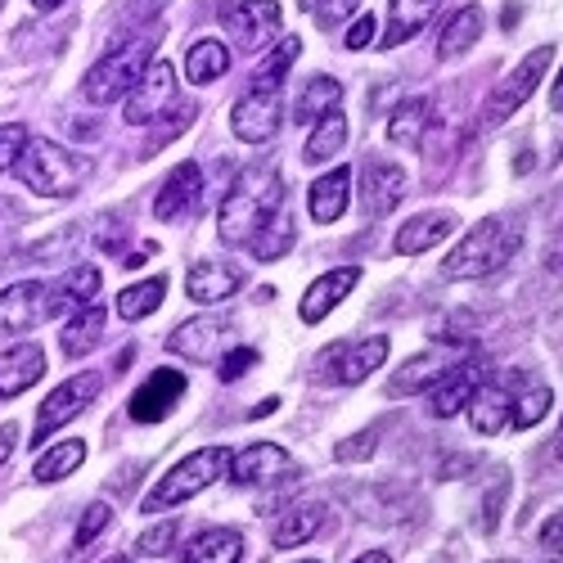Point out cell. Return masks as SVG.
Listing matches in <instances>:
<instances>
[{
	"instance_id": "cell-1",
	"label": "cell",
	"mask_w": 563,
	"mask_h": 563,
	"mask_svg": "<svg viewBox=\"0 0 563 563\" xmlns=\"http://www.w3.org/2000/svg\"><path fill=\"white\" fill-rule=\"evenodd\" d=\"M302 55V41L289 36L279 41L271 59L253 73L249 90L240 100H234L230 109V131L244 140V145H266V140H275L279 122H285V77H289V64Z\"/></svg>"
},
{
	"instance_id": "cell-2",
	"label": "cell",
	"mask_w": 563,
	"mask_h": 563,
	"mask_svg": "<svg viewBox=\"0 0 563 563\" xmlns=\"http://www.w3.org/2000/svg\"><path fill=\"white\" fill-rule=\"evenodd\" d=\"M289 203V190L285 180H279L275 167H249L240 172V180L230 185V195L217 212V234L225 249H249L253 234Z\"/></svg>"
},
{
	"instance_id": "cell-3",
	"label": "cell",
	"mask_w": 563,
	"mask_h": 563,
	"mask_svg": "<svg viewBox=\"0 0 563 563\" xmlns=\"http://www.w3.org/2000/svg\"><path fill=\"white\" fill-rule=\"evenodd\" d=\"M523 244V225L519 217H483L478 225H468V234L446 253L442 279H483L496 275Z\"/></svg>"
},
{
	"instance_id": "cell-4",
	"label": "cell",
	"mask_w": 563,
	"mask_h": 563,
	"mask_svg": "<svg viewBox=\"0 0 563 563\" xmlns=\"http://www.w3.org/2000/svg\"><path fill=\"white\" fill-rule=\"evenodd\" d=\"M14 167H19V180L41 199H68L77 185L96 172V163L86 154H73L64 145H55V140H27V150Z\"/></svg>"
},
{
	"instance_id": "cell-5",
	"label": "cell",
	"mask_w": 563,
	"mask_h": 563,
	"mask_svg": "<svg viewBox=\"0 0 563 563\" xmlns=\"http://www.w3.org/2000/svg\"><path fill=\"white\" fill-rule=\"evenodd\" d=\"M154 51H158V27H150V32L131 36L126 45H118V51H109V55H104L96 68L86 73V81H81V96H86L90 104H113V100L131 96L135 81L145 77V68L154 64Z\"/></svg>"
},
{
	"instance_id": "cell-6",
	"label": "cell",
	"mask_w": 563,
	"mask_h": 563,
	"mask_svg": "<svg viewBox=\"0 0 563 563\" xmlns=\"http://www.w3.org/2000/svg\"><path fill=\"white\" fill-rule=\"evenodd\" d=\"M225 474H230V451L225 446H203L195 455H185L180 464H172L140 509H145V514H163L172 505H185V500H195L199 492H208Z\"/></svg>"
},
{
	"instance_id": "cell-7",
	"label": "cell",
	"mask_w": 563,
	"mask_h": 563,
	"mask_svg": "<svg viewBox=\"0 0 563 563\" xmlns=\"http://www.w3.org/2000/svg\"><path fill=\"white\" fill-rule=\"evenodd\" d=\"M554 64V45H537V51H528L519 59V68L505 73L496 86H492V96L483 100V126H500L505 118H514L528 100H532V90L541 86V77L550 73Z\"/></svg>"
},
{
	"instance_id": "cell-8",
	"label": "cell",
	"mask_w": 563,
	"mask_h": 563,
	"mask_svg": "<svg viewBox=\"0 0 563 563\" xmlns=\"http://www.w3.org/2000/svg\"><path fill=\"white\" fill-rule=\"evenodd\" d=\"M100 388H104V374H96V369H81V374H73V379H64L51 397L41 401V410H36V433H32V446H36V442H45L55 429L73 424V419L100 397Z\"/></svg>"
},
{
	"instance_id": "cell-9",
	"label": "cell",
	"mask_w": 563,
	"mask_h": 563,
	"mask_svg": "<svg viewBox=\"0 0 563 563\" xmlns=\"http://www.w3.org/2000/svg\"><path fill=\"white\" fill-rule=\"evenodd\" d=\"M176 96H180L176 90V68L154 59L145 68V77L135 81V90L126 96V122L131 126H158L167 113H176V104H180Z\"/></svg>"
},
{
	"instance_id": "cell-10",
	"label": "cell",
	"mask_w": 563,
	"mask_h": 563,
	"mask_svg": "<svg viewBox=\"0 0 563 563\" xmlns=\"http://www.w3.org/2000/svg\"><path fill=\"white\" fill-rule=\"evenodd\" d=\"M528 369H509L500 379H483L478 393L468 397V424H474L483 438H496L505 429H514V393H519Z\"/></svg>"
},
{
	"instance_id": "cell-11",
	"label": "cell",
	"mask_w": 563,
	"mask_h": 563,
	"mask_svg": "<svg viewBox=\"0 0 563 563\" xmlns=\"http://www.w3.org/2000/svg\"><path fill=\"white\" fill-rule=\"evenodd\" d=\"M279 23H285V10H279V0H240V5H230L221 14V27L225 36H234L240 51H266V45L279 36Z\"/></svg>"
},
{
	"instance_id": "cell-12",
	"label": "cell",
	"mask_w": 563,
	"mask_h": 563,
	"mask_svg": "<svg viewBox=\"0 0 563 563\" xmlns=\"http://www.w3.org/2000/svg\"><path fill=\"white\" fill-rule=\"evenodd\" d=\"M320 361H324L320 374H324L330 384L356 388V384H365L369 374L388 361V339H384V334H374V339H361V343H334Z\"/></svg>"
},
{
	"instance_id": "cell-13",
	"label": "cell",
	"mask_w": 563,
	"mask_h": 563,
	"mask_svg": "<svg viewBox=\"0 0 563 563\" xmlns=\"http://www.w3.org/2000/svg\"><path fill=\"white\" fill-rule=\"evenodd\" d=\"M45 316H55V294L41 279H23V285L0 289V334H27Z\"/></svg>"
},
{
	"instance_id": "cell-14",
	"label": "cell",
	"mask_w": 563,
	"mask_h": 563,
	"mask_svg": "<svg viewBox=\"0 0 563 563\" xmlns=\"http://www.w3.org/2000/svg\"><path fill=\"white\" fill-rule=\"evenodd\" d=\"M294 474V460L285 446H275V442H253L249 451L240 455H230V483L234 487H271V483H285Z\"/></svg>"
},
{
	"instance_id": "cell-15",
	"label": "cell",
	"mask_w": 563,
	"mask_h": 563,
	"mask_svg": "<svg viewBox=\"0 0 563 563\" xmlns=\"http://www.w3.org/2000/svg\"><path fill=\"white\" fill-rule=\"evenodd\" d=\"M185 388H190V384H185L180 369H172V365L154 369L150 379L140 384V393L131 397V419H135V424H158V419H167L180 406Z\"/></svg>"
},
{
	"instance_id": "cell-16",
	"label": "cell",
	"mask_w": 563,
	"mask_h": 563,
	"mask_svg": "<svg viewBox=\"0 0 563 563\" xmlns=\"http://www.w3.org/2000/svg\"><path fill=\"white\" fill-rule=\"evenodd\" d=\"M487 379V361H455L442 379L429 388L433 397H429V406H433V415L438 419H451V415H460L464 406H468V397L478 393V384Z\"/></svg>"
},
{
	"instance_id": "cell-17",
	"label": "cell",
	"mask_w": 563,
	"mask_h": 563,
	"mask_svg": "<svg viewBox=\"0 0 563 563\" xmlns=\"http://www.w3.org/2000/svg\"><path fill=\"white\" fill-rule=\"evenodd\" d=\"M225 334H230V320H221V316H195V320H185L180 330H172L167 347L176 356H185V361L212 365L217 352H221V343H225Z\"/></svg>"
},
{
	"instance_id": "cell-18",
	"label": "cell",
	"mask_w": 563,
	"mask_h": 563,
	"mask_svg": "<svg viewBox=\"0 0 563 563\" xmlns=\"http://www.w3.org/2000/svg\"><path fill=\"white\" fill-rule=\"evenodd\" d=\"M401 199H406V172L397 163L369 158L361 167V203H365V212L369 217H388Z\"/></svg>"
},
{
	"instance_id": "cell-19",
	"label": "cell",
	"mask_w": 563,
	"mask_h": 563,
	"mask_svg": "<svg viewBox=\"0 0 563 563\" xmlns=\"http://www.w3.org/2000/svg\"><path fill=\"white\" fill-rule=\"evenodd\" d=\"M199 195H203V172L199 163H180L167 180H163V190L154 199V217L158 221H180V217H190L199 208Z\"/></svg>"
},
{
	"instance_id": "cell-20",
	"label": "cell",
	"mask_w": 563,
	"mask_h": 563,
	"mask_svg": "<svg viewBox=\"0 0 563 563\" xmlns=\"http://www.w3.org/2000/svg\"><path fill=\"white\" fill-rule=\"evenodd\" d=\"M356 285H361V271H356V266H339V271H330V275H320L316 285L302 294V307H298L302 324H320Z\"/></svg>"
},
{
	"instance_id": "cell-21",
	"label": "cell",
	"mask_w": 563,
	"mask_h": 563,
	"mask_svg": "<svg viewBox=\"0 0 563 563\" xmlns=\"http://www.w3.org/2000/svg\"><path fill=\"white\" fill-rule=\"evenodd\" d=\"M41 374H45V352L41 343H19L10 352H0V397H23L27 388L41 384Z\"/></svg>"
},
{
	"instance_id": "cell-22",
	"label": "cell",
	"mask_w": 563,
	"mask_h": 563,
	"mask_svg": "<svg viewBox=\"0 0 563 563\" xmlns=\"http://www.w3.org/2000/svg\"><path fill=\"white\" fill-rule=\"evenodd\" d=\"M451 230H455V212H446V208H438V212H415V217H406V221L397 225L393 249H397V253H406V257L429 253L433 244H442V240H446Z\"/></svg>"
},
{
	"instance_id": "cell-23",
	"label": "cell",
	"mask_w": 563,
	"mask_h": 563,
	"mask_svg": "<svg viewBox=\"0 0 563 563\" xmlns=\"http://www.w3.org/2000/svg\"><path fill=\"white\" fill-rule=\"evenodd\" d=\"M244 289V271L230 262H195L190 279H185V294L195 302H225Z\"/></svg>"
},
{
	"instance_id": "cell-24",
	"label": "cell",
	"mask_w": 563,
	"mask_h": 563,
	"mask_svg": "<svg viewBox=\"0 0 563 563\" xmlns=\"http://www.w3.org/2000/svg\"><path fill=\"white\" fill-rule=\"evenodd\" d=\"M320 528H324V505H320V500H294V505L275 519L271 541H275L279 550H294V545L316 541Z\"/></svg>"
},
{
	"instance_id": "cell-25",
	"label": "cell",
	"mask_w": 563,
	"mask_h": 563,
	"mask_svg": "<svg viewBox=\"0 0 563 563\" xmlns=\"http://www.w3.org/2000/svg\"><path fill=\"white\" fill-rule=\"evenodd\" d=\"M442 0H388V32L379 36L384 51H397V45H406L410 36H419L433 14H438Z\"/></svg>"
},
{
	"instance_id": "cell-26",
	"label": "cell",
	"mask_w": 563,
	"mask_h": 563,
	"mask_svg": "<svg viewBox=\"0 0 563 563\" xmlns=\"http://www.w3.org/2000/svg\"><path fill=\"white\" fill-rule=\"evenodd\" d=\"M347 199H352V167H334V172H324L320 180H311V217L320 225H334L343 212H347Z\"/></svg>"
},
{
	"instance_id": "cell-27",
	"label": "cell",
	"mask_w": 563,
	"mask_h": 563,
	"mask_svg": "<svg viewBox=\"0 0 563 563\" xmlns=\"http://www.w3.org/2000/svg\"><path fill=\"white\" fill-rule=\"evenodd\" d=\"M104 324H109V311L104 307H81V311H73V320L64 324V334H59V347H64V356L68 361H81V356H90L100 347V339H104Z\"/></svg>"
},
{
	"instance_id": "cell-28",
	"label": "cell",
	"mask_w": 563,
	"mask_h": 563,
	"mask_svg": "<svg viewBox=\"0 0 563 563\" xmlns=\"http://www.w3.org/2000/svg\"><path fill=\"white\" fill-rule=\"evenodd\" d=\"M455 361H446L442 352H419V356H410V361H401V369L388 379V397H410V393H424V388H433L442 374L451 369Z\"/></svg>"
},
{
	"instance_id": "cell-29",
	"label": "cell",
	"mask_w": 563,
	"mask_h": 563,
	"mask_svg": "<svg viewBox=\"0 0 563 563\" xmlns=\"http://www.w3.org/2000/svg\"><path fill=\"white\" fill-rule=\"evenodd\" d=\"M180 563H244V541L230 528H208L185 545Z\"/></svg>"
},
{
	"instance_id": "cell-30",
	"label": "cell",
	"mask_w": 563,
	"mask_h": 563,
	"mask_svg": "<svg viewBox=\"0 0 563 563\" xmlns=\"http://www.w3.org/2000/svg\"><path fill=\"white\" fill-rule=\"evenodd\" d=\"M483 23H487V14H483L478 5L455 10V19H451V23L442 27V36H438V59H460V55L474 51V41L483 36Z\"/></svg>"
},
{
	"instance_id": "cell-31",
	"label": "cell",
	"mask_w": 563,
	"mask_h": 563,
	"mask_svg": "<svg viewBox=\"0 0 563 563\" xmlns=\"http://www.w3.org/2000/svg\"><path fill=\"white\" fill-rule=\"evenodd\" d=\"M433 126V104L429 100H406L393 122H388V135H393V145H406V150H424V135Z\"/></svg>"
},
{
	"instance_id": "cell-32",
	"label": "cell",
	"mask_w": 563,
	"mask_h": 563,
	"mask_svg": "<svg viewBox=\"0 0 563 563\" xmlns=\"http://www.w3.org/2000/svg\"><path fill=\"white\" fill-rule=\"evenodd\" d=\"M225 73H230V51L217 36H203V41H195L190 51H185V77H190L195 86H208V81H217Z\"/></svg>"
},
{
	"instance_id": "cell-33",
	"label": "cell",
	"mask_w": 563,
	"mask_h": 563,
	"mask_svg": "<svg viewBox=\"0 0 563 563\" xmlns=\"http://www.w3.org/2000/svg\"><path fill=\"white\" fill-rule=\"evenodd\" d=\"M343 100V81L339 77H311L302 86V96L294 104V122H320L324 113H334Z\"/></svg>"
},
{
	"instance_id": "cell-34",
	"label": "cell",
	"mask_w": 563,
	"mask_h": 563,
	"mask_svg": "<svg viewBox=\"0 0 563 563\" xmlns=\"http://www.w3.org/2000/svg\"><path fill=\"white\" fill-rule=\"evenodd\" d=\"M55 294V316H68V311H81L100 298V271L96 266H77L64 275V285L51 289Z\"/></svg>"
},
{
	"instance_id": "cell-35",
	"label": "cell",
	"mask_w": 563,
	"mask_h": 563,
	"mask_svg": "<svg viewBox=\"0 0 563 563\" xmlns=\"http://www.w3.org/2000/svg\"><path fill=\"white\" fill-rule=\"evenodd\" d=\"M249 249H253L257 262H279V257L294 249V212H289V203L279 208V212L253 234V244H249Z\"/></svg>"
},
{
	"instance_id": "cell-36",
	"label": "cell",
	"mask_w": 563,
	"mask_h": 563,
	"mask_svg": "<svg viewBox=\"0 0 563 563\" xmlns=\"http://www.w3.org/2000/svg\"><path fill=\"white\" fill-rule=\"evenodd\" d=\"M343 145H347V118L334 109V113H324L320 118V126L311 131V140H307V150H302V163H311V167H320L324 158H334V154H343Z\"/></svg>"
},
{
	"instance_id": "cell-37",
	"label": "cell",
	"mask_w": 563,
	"mask_h": 563,
	"mask_svg": "<svg viewBox=\"0 0 563 563\" xmlns=\"http://www.w3.org/2000/svg\"><path fill=\"white\" fill-rule=\"evenodd\" d=\"M545 415H550V388L532 379V374H523L519 393H514V429H537Z\"/></svg>"
},
{
	"instance_id": "cell-38",
	"label": "cell",
	"mask_w": 563,
	"mask_h": 563,
	"mask_svg": "<svg viewBox=\"0 0 563 563\" xmlns=\"http://www.w3.org/2000/svg\"><path fill=\"white\" fill-rule=\"evenodd\" d=\"M81 460H86V442L81 438H68V442H59V446H51L41 460H36V483H59V478H68L73 468H81Z\"/></svg>"
},
{
	"instance_id": "cell-39",
	"label": "cell",
	"mask_w": 563,
	"mask_h": 563,
	"mask_svg": "<svg viewBox=\"0 0 563 563\" xmlns=\"http://www.w3.org/2000/svg\"><path fill=\"white\" fill-rule=\"evenodd\" d=\"M163 298H167V279L154 275V279H145V285H131V289L118 294V316L122 320H145L150 311L163 307Z\"/></svg>"
},
{
	"instance_id": "cell-40",
	"label": "cell",
	"mask_w": 563,
	"mask_h": 563,
	"mask_svg": "<svg viewBox=\"0 0 563 563\" xmlns=\"http://www.w3.org/2000/svg\"><path fill=\"white\" fill-rule=\"evenodd\" d=\"M27 126L23 122H5L0 126V172H10L19 158H23V150H27Z\"/></svg>"
},
{
	"instance_id": "cell-41",
	"label": "cell",
	"mask_w": 563,
	"mask_h": 563,
	"mask_svg": "<svg viewBox=\"0 0 563 563\" xmlns=\"http://www.w3.org/2000/svg\"><path fill=\"white\" fill-rule=\"evenodd\" d=\"M109 523H113V509H109V505H90V509L81 514V528H77V554H81L90 541H96Z\"/></svg>"
},
{
	"instance_id": "cell-42",
	"label": "cell",
	"mask_w": 563,
	"mask_h": 563,
	"mask_svg": "<svg viewBox=\"0 0 563 563\" xmlns=\"http://www.w3.org/2000/svg\"><path fill=\"white\" fill-rule=\"evenodd\" d=\"M356 10H361V0H316V5H311V14H316L320 27H339Z\"/></svg>"
},
{
	"instance_id": "cell-43",
	"label": "cell",
	"mask_w": 563,
	"mask_h": 563,
	"mask_svg": "<svg viewBox=\"0 0 563 563\" xmlns=\"http://www.w3.org/2000/svg\"><path fill=\"white\" fill-rule=\"evenodd\" d=\"M176 532H180L176 523H158V528H150L145 537H140L135 545L145 550V554H167V550H172V541H176Z\"/></svg>"
},
{
	"instance_id": "cell-44",
	"label": "cell",
	"mask_w": 563,
	"mask_h": 563,
	"mask_svg": "<svg viewBox=\"0 0 563 563\" xmlns=\"http://www.w3.org/2000/svg\"><path fill=\"white\" fill-rule=\"evenodd\" d=\"M369 455H374V433H369V429H365L361 438H347V442L334 446V460H339V464H347V460H369Z\"/></svg>"
},
{
	"instance_id": "cell-45",
	"label": "cell",
	"mask_w": 563,
	"mask_h": 563,
	"mask_svg": "<svg viewBox=\"0 0 563 563\" xmlns=\"http://www.w3.org/2000/svg\"><path fill=\"white\" fill-rule=\"evenodd\" d=\"M253 361H257V352H253V347H234V352L221 361V369H217V374H221L225 384H234L244 369H253Z\"/></svg>"
},
{
	"instance_id": "cell-46",
	"label": "cell",
	"mask_w": 563,
	"mask_h": 563,
	"mask_svg": "<svg viewBox=\"0 0 563 563\" xmlns=\"http://www.w3.org/2000/svg\"><path fill=\"white\" fill-rule=\"evenodd\" d=\"M343 45H347V51H365V45H374V14H365V10H361V19L347 27Z\"/></svg>"
},
{
	"instance_id": "cell-47",
	"label": "cell",
	"mask_w": 563,
	"mask_h": 563,
	"mask_svg": "<svg viewBox=\"0 0 563 563\" xmlns=\"http://www.w3.org/2000/svg\"><path fill=\"white\" fill-rule=\"evenodd\" d=\"M541 545H545V550H554V554H563V509L554 514V519H545V523H541Z\"/></svg>"
},
{
	"instance_id": "cell-48",
	"label": "cell",
	"mask_w": 563,
	"mask_h": 563,
	"mask_svg": "<svg viewBox=\"0 0 563 563\" xmlns=\"http://www.w3.org/2000/svg\"><path fill=\"white\" fill-rule=\"evenodd\" d=\"M19 446V424H0V464H5Z\"/></svg>"
},
{
	"instance_id": "cell-49",
	"label": "cell",
	"mask_w": 563,
	"mask_h": 563,
	"mask_svg": "<svg viewBox=\"0 0 563 563\" xmlns=\"http://www.w3.org/2000/svg\"><path fill=\"white\" fill-rule=\"evenodd\" d=\"M550 109H554V113H563V73L554 77V90H550Z\"/></svg>"
},
{
	"instance_id": "cell-50",
	"label": "cell",
	"mask_w": 563,
	"mask_h": 563,
	"mask_svg": "<svg viewBox=\"0 0 563 563\" xmlns=\"http://www.w3.org/2000/svg\"><path fill=\"white\" fill-rule=\"evenodd\" d=\"M0 221H19V203H10V199H0Z\"/></svg>"
},
{
	"instance_id": "cell-51",
	"label": "cell",
	"mask_w": 563,
	"mask_h": 563,
	"mask_svg": "<svg viewBox=\"0 0 563 563\" xmlns=\"http://www.w3.org/2000/svg\"><path fill=\"white\" fill-rule=\"evenodd\" d=\"M59 5H64V0H32L36 14H51V10H59Z\"/></svg>"
},
{
	"instance_id": "cell-52",
	"label": "cell",
	"mask_w": 563,
	"mask_h": 563,
	"mask_svg": "<svg viewBox=\"0 0 563 563\" xmlns=\"http://www.w3.org/2000/svg\"><path fill=\"white\" fill-rule=\"evenodd\" d=\"M356 563H393V559H388V554H384V550H369V554H361V559H356Z\"/></svg>"
},
{
	"instance_id": "cell-53",
	"label": "cell",
	"mask_w": 563,
	"mask_h": 563,
	"mask_svg": "<svg viewBox=\"0 0 563 563\" xmlns=\"http://www.w3.org/2000/svg\"><path fill=\"white\" fill-rule=\"evenodd\" d=\"M554 455H559V460H563V433H559V442H554Z\"/></svg>"
},
{
	"instance_id": "cell-54",
	"label": "cell",
	"mask_w": 563,
	"mask_h": 563,
	"mask_svg": "<svg viewBox=\"0 0 563 563\" xmlns=\"http://www.w3.org/2000/svg\"><path fill=\"white\" fill-rule=\"evenodd\" d=\"M298 5H302V10H311V5H316V0H298Z\"/></svg>"
},
{
	"instance_id": "cell-55",
	"label": "cell",
	"mask_w": 563,
	"mask_h": 563,
	"mask_svg": "<svg viewBox=\"0 0 563 563\" xmlns=\"http://www.w3.org/2000/svg\"><path fill=\"white\" fill-rule=\"evenodd\" d=\"M0 10H5V0H0Z\"/></svg>"
},
{
	"instance_id": "cell-56",
	"label": "cell",
	"mask_w": 563,
	"mask_h": 563,
	"mask_svg": "<svg viewBox=\"0 0 563 563\" xmlns=\"http://www.w3.org/2000/svg\"><path fill=\"white\" fill-rule=\"evenodd\" d=\"M302 563H311V559H302Z\"/></svg>"
}]
</instances>
